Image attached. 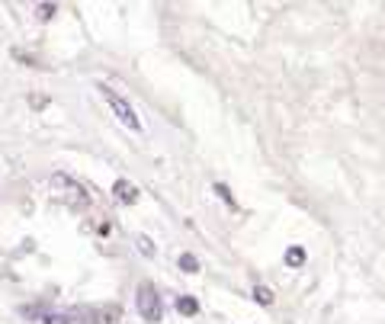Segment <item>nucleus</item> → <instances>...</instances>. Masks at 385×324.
<instances>
[{
	"label": "nucleus",
	"instance_id": "9d476101",
	"mask_svg": "<svg viewBox=\"0 0 385 324\" xmlns=\"http://www.w3.org/2000/svg\"><path fill=\"white\" fill-rule=\"evenodd\" d=\"M254 299L260 302V305H273V292L266 286H254Z\"/></svg>",
	"mask_w": 385,
	"mask_h": 324
},
{
	"label": "nucleus",
	"instance_id": "9b49d317",
	"mask_svg": "<svg viewBox=\"0 0 385 324\" xmlns=\"http://www.w3.org/2000/svg\"><path fill=\"white\" fill-rule=\"evenodd\" d=\"M55 10H58L55 4H39V7H36V16L42 20V23H46V20H52V16H55Z\"/></svg>",
	"mask_w": 385,
	"mask_h": 324
},
{
	"label": "nucleus",
	"instance_id": "f03ea898",
	"mask_svg": "<svg viewBox=\"0 0 385 324\" xmlns=\"http://www.w3.org/2000/svg\"><path fill=\"white\" fill-rule=\"evenodd\" d=\"M71 315L81 324H119L122 305H116V302H106V305H77Z\"/></svg>",
	"mask_w": 385,
	"mask_h": 324
},
{
	"label": "nucleus",
	"instance_id": "6e6552de",
	"mask_svg": "<svg viewBox=\"0 0 385 324\" xmlns=\"http://www.w3.org/2000/svg\"><path fill=\"white\" fill-rule=\"evenodd\" d=\"M135 248L142 250L144 257H154V244H151V238H148V234H138V238H135Z\"/></svg>",
	"mask_w": 385,
	"mask_h": 324
},
{
	"label": "nucleus",
	"instance_id": "39448f33",
	"mask_svg": "<svg viewBox=\"0 0 385 324\" xmlns=\"http://www.w3.org/2000/svg\"><path fill=\"white\" fill-rule=\"evenodd\" d=\"M113 196H116V203H122V205H135L138 203V187L135 183H128V180H116Z\"/></svg>",
	"mask_w": 385,
	"mask_h": 324
},
{
	"label": "nucleus",
	"instance_id": "423d86ee",
	"mask_svg": "<svg viewBox=\"0 0 385 324\" xmlns=\"http://www.w3.org/2000/svg\"><path fill=\"white\" fill-rule=\"evenodd\" d=\"M177 311L187 315V318H193V315H199V302L193 299V295H180V299H177Z\"/></svg>",
	"mask_w": 385,
	"mask_h": 324
},
{
	"label": "nucleus",
	"instance_id": "1a4fd4ad",
	"mask_svg": "<svg viewBox=\"0 0 385 324\" xmlns=\"http://www.w3.org/2000/svg\"><path fill=\"white\" fill-rule=\"evenodd\" d=\"M180 270L183 273H196L199 270V260L193 254H180Z\"/></svg>",
	"mask_w": 385,
	"mask_h": 324
},
{
	"label": "nucleus",
	"instance_id": "0eeeda50",
	"mask_svg": "<svg viewBox=\"0 0 385 324\" xmlns=\"http://www.w3.org/2000/svg\"><path fill=\"white\" fill-rule=\"evenodd\" d=\"M305 264V250L302 248H289L286 250V266H292V270H295V266H302Z\"/></svg>",
	"mask_w": 385,
	"mask_h": 324
},
{
	"label": "nucleus",
	"instance_id": "20e7f679",
	"mask_svg": "<svg viewBox=\"0 0 385 324\" xmlns=\"http://www.w3.org/2000/svg\"><path fill=\"white\" fill-rule=\"evenodd\" d=\"M100 93H103V100L109 103V109L116 113V119H119L122 126L132 128V132H142V119L135 116V109H132V103H128L126 97H119L113 87H100Z\"/></svg>",
	"mask_w": 385,
	"mask_h": 324
},
{
	"label": "nucleus",
	"instance_id": "ddd939ff",
	"mask_svg": "<svg viewBox=\"0 0 385 324\" xmlns=\"http://www.w3.org/2000/svg\"><path fill=\"white\" fill-rule=\"evenodd\" d=\"M42 324H71V321H68V318H65V315H48Z\"/></svg>",
	"mask_w": 385,
	"mask_h": 324
},
{
	"label": "nucleus",
	"instance_id": "f8f14e48",
	"mask_svg": "<svg viewBox=\"0 0 385 324\" xmlns=\"http://www.w3.org/2000/svg\"><path fill=\"white\" fill-rule=\"evenodd\" d=\"M215 193H219V196L225 199L228 205H234V196H231V193H228V187H225V183H215Z\"/></svg>",
	"mask_w": 385,
	"mask_h": 324
},
{
	"label": "nucleus",
	"instance_id": "7ed1b4c3",
	"mask_svg": "<svg viewBox=\"0 0 385 324\" xmlns=\"http://www.w3.org/2000/svg\"><path fill=\"white\" fill-rule=\"evenodd\" d=\"M135 305H138V315H142L144 321L158 324L161 318H164V305H161V295H158V289H154V283H142V286H138Z\"/></svg>",
	"mask_w": 385,
	"mask_h": 324
},
{
	"label": "nucleus",
	"instance_id": "f257e3e1",
	"mask_svg": "<svg viewBox=\"0 0 385 324\" xmlns=\"http://www.w3.org/2000/svg\"><path fill=\"white\" fill-rule=\"evenodd\" d=\"M48 187H52V196L58 199V203L71 205V209H87V205H90V193H87V189H83V183H77L74 177L52 174Z\"/></svg>",
	"mask_w": 385,
	"mask_h": 324
}]
</instances>
